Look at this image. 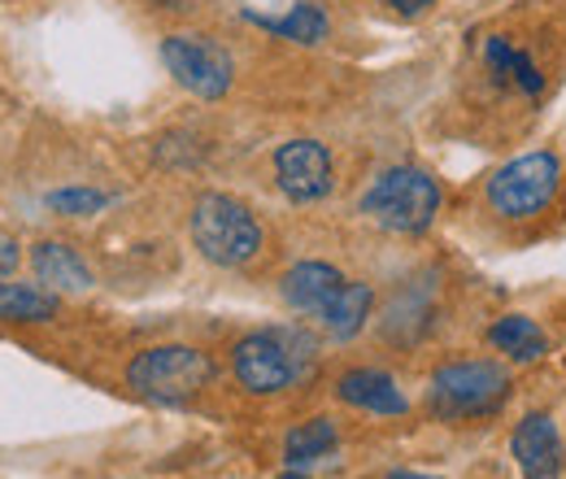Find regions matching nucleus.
<instances>
[{
	"mask_svg": "<svg viewBox=\"0 0 566 479\" xmlns=\"http://www.w3.org/2000/svg\"><path fill=\"white\" fill-rule=\"evenodd\" d=\"M370 301H375V292H370V283H349L345 279V288L318 310V323H323V332L332 336V341H349L361 332V323L370 319Z\"/></svg>",
	"mask_w": 566,
	"mask_h": 479,
	"instance_id": "4468645a",
	"label": "nucleus"
},
{
	"mask_svg": "<svg viewBox=\"0 0 566 479\" xmlns=\"http://www.w3.org/2000/svg\"><path fill=\"white\" fill-rule=\"evenodd\" d=\"M18 262H22L18 240H4V236H0V279H9V274L18 271Z\"/></svg>",
	"mask_w": 566,
	"mask_h": 479,
	"instance_id": "aec40b11",
	"label": "nucleus"
},
{
	"mask_svg": "<svg viewBox=\"0 0 566 479\" xmlns=\"http://www.w3.org/2000/svg\"><path fill=\"white\" fill-rule=\"evenodd\" d=\"M484 62H489L496 83L518 87L523 96H541V92H545V74H541V66H536L518 44H510L505 35H489V40H484Z\"/></svg>",
	"mask_w": 566,
	"mask_h": 479,
	"instance_id": "ddd939ff",
	"label": "nucleus"
},
{
	"mask_svg": "<svg viewBox=\"0 0 566 479\" xmlns=\"http://www.w3.org/2000/svg\"><path fill=\"white\" fill-rule=\"evenodd\" d=\"M244 18H249V22H258L262 31L280 35V40H292V44H323V40H327V31H332L327 13H323L314 0L292 4L283 18H266V13H244Z\"/></svg>",
	"mask_w": 566,
	"mask_h": 479,
	"instance_id": "2eb2a0df",
	"label": "nucleus"
},
{
	"mask_svg": "<svg viewBox=\"0 0 566 479\" xmlns=\"http://www.w3.org/2000/svg\"><path fill=\"white\" fill-rule=\"evenodd\" d=\"M336 397H340L345 406L366 410V414H406L410 410L406 393H401L397 379L384 375V371H349V375H340Z\"/></svg>",
	"mask_w": 566,
	"mask_h": 479,
	"instance_id": "9d476101",
	"label": "nucleus"
},
{
	"mask_svg": "<svg viewBox=\"0 0 566 479\" xmlns=\"http://www.w3.org/2000/svg\"><path fill=\"white\" fill-rule=\"evenodd\" d=\"M31 267L40 274V283H49L53 292H87L92 288V271L87 262L62 240H44L31 249Z\"/></svg>",
	"mask_w": 566,
	"mask_h": 479,
	"instance_id": "f8f14e48",
	"label": "nucleus"
},
{
	"mask_svg": "<svg viewBox=\"0 0 566 479\" xmlns=\"http://www.w3.org/2000/svg\"><path fill=\"white\" fill-rule=\"evenodd\" d=\"M510 454L518 458L523 479H558L566 458L558 423L549 414H527L510 436Z\"/></svg>",
	"mask_w": 566,
	"mask_h": 479,
	"instance_id": "1a4fd4ad",
	"label": "nucleus"
},
{
	"mask_svg": "<svg viewBox=\"0 0 566 479\" xmlns=\"http://www.w3.org/2000/svg\"><path fill=\"white\" fill-rule=\"evenodd\" d=\"M314 362V341L305 332H292V327H266V332H253L235 344L231 353V366H235V379L240 388L258 393V397H271L292 388Z\"/></svg>",
	"mask_w": 566,
	"mask_h": 479,
	"instance_id": "f257e3e1",
	"label": "nucleus"
},
{
	"mask_svg": "<svg viewBox=\"0 0 566 479\" xmlns=\"http://www.w3.org/2000/svg\"><path fill=\"white\" fill-rule=\"evenodd\" d=\"M192 240L213 267H244L262 253V227L253 209L227 192H206L192 206Z\"/></svg>",
	"mask_w": 566,
	"mask_h": 479,
	"instance_id": "7ed1b4c3",
	"label": "nucleus"
},
{
	"mask_svg": "<svg viewBox=\"0 0 566 479\" xmlns=\"http://www.w3.org/2000/svg\"><path fill=\"white\" fill-rule=\"evenodd\" d=\"M340 288H345V274L327 267V262H301V267L283 274V301L301 314H314V319Z\"/></svg>",
	"mask_w": 566,
	"mask_h": 479,
	"instance_id": "9b49d317",
	"label": "nucleus"
},
{
	"mask_svg": "<svg viewBox=\"0 0 566 479\" xmlns=\"http://www.w3.org/2000/svg\"><path fill=\"white\" fill-rule=\"evenodd\" d=\"M510 393V371L496 362H453L431 375V406L444 418L493 414Z\"/></svg>",
	"mask_w": 566,
	"mask_h": 479,
	"instance_id": "423d86ee",
	"label": "nucleus"
},
{
	"mask_svg": "<svg viewBox=\"0 0 566 479\" xmlns=\"http://www.w3.org/2000/svg\"><path fill=\"white\" fill-rule=\"evenodd\" d=\"M361 214L384 231L419 236L440 214V184L419 166H392L361 192Z\"/></svg>",
	"mask_w": 566,
	"mask_h": 479,
	"instance_id": "f03ea898",
	"label": "nucleus"
},
{
	"mask_svg": "<svg viewBox=\"0 0 566 479\" xmlns=\"http://www.w3.org/2000/svg\"><path fill=\"white\" fill-rule=\"evenodd\" d=\"M280 479H305V476H280Z\"/></svg>",
	"mask_w": 566,
	"mask_h": 479,
	"instance_id": "5701e85b",
	"label": "nucleus"
},
{
	"mask_svg": "<svg viewBox=\"0 0 566 479\" xmlns=\"http://www.w3.org/2000/svg\"><path fill=\"white\" fill-rule=\"evenodd\" d=\"M563 192V157L541 148L523 153L489 179V209L505 222H527L558 201Z\"/></svg>",
	"mask_w": 566,
	"mask_h": 479,
	"instance_id": "20e7f679",
	"label": "nucleus"
},
{
	"mask_svg": "<svg viewBox=\"0 0 566 479\" xmlns=\"http://www.w3.org/2000/svg\"><path fill=\"white\" fill-rule=\"evenodd\" d=\"M388 479H427V476H415V471H392Z\"/></svg>",
	"mask_w": 566,
	"mask_h": 479,
	"instance_id": "4be33fe9",
	"label": "nucleus"
},
{
	"mask_svg": "<svg viewBox=\"0 0 566 479\" xmlns=\"http://www.w3.org/2000/svg\"><path fill=\"white\" fill-rule=\"evenodd\" d=\"M392 13H401V18H419V13H427L436 0H384Z\"/></svg>",
	"mask_w": 566,
	"mask_h": 479,
	"instance_id": "412c9836",
	"label": "nucleus"
},
{
	"mask_svg": "<svg viewBox=\"0 0 566 479\" xmlns=\"http://www.w3.org/2000/svg\"><path fill=\"white\" fill-rule=\"evenodd\" d=\"M489 341L501 348V353H510L514 362H536V357H545V332L532 323V319H523V314H505V319H496L493 332H489Z\"/></svg>",
	"mask_w": 566,
	"mask_h": 479,
	"instance_id": "f3484780",
	"label": "nucleus"
},
{
	"mask_svg": "<svg viewBox=\"0 0 566 479\" xmlns=\"http://www.w3.org/2000/svg\"><path fill=\"white\" fill-rule=\"evenodd\" d=\"M213 379V362L192 348V344H157L132 357L127 366V384L140 393L144 402H161V406H179L192 402L206 384Z\"/></svg>",
	"mask_w": 566,
	"mask_h": 479,
	"instance_id": "39448f33",
	"label": "nucleus"
},
{
	"mask_svg": "<svg viewBox=\"0 0 566 479\" xmlns=\"http://www.w3.org/2000/svg\"><path fill=\"white\" fill-rule=\"evenodd\" d=\"M44 201H49L53 214H66V218H92V214H101V209L109 206V197L96 192V188H57Z\"/></svg>",
	"mask_w": 566,
	"mask_h": 479,
	"instance_id": "6ab92c4d",
	"label": "nucleus"
},
{
	"mask_svg": "<svg viewBox=\"0 0 566 479\" xmlns=\"http://www.w3.org/2000/svg\"><path fill=\"white\" fill-rule=\"evenodd\" d=\"M275 179H280L287 201H301V206L323 201L332 192V184H336L332 179V153H327V144H318V139H287V144H280V153H275Z\"/></svg>",
	"mask_w": 566,
	"mask_h": 479,
	"instance_id": "6e6552de",
	"label": "nucleus"
},
{
	"mask_svg": "<svg viewBox=\"0 0 566 479\" xmlns=\"http://www.w3.org/2000/svg\"><path fill=\"white\" fill-rule=\"evenodd\" d=\"M332 449H336V423H332V418H310V423L292 427L287 440H283V458H287L292 467L318 462V458H327Z\"/></svg>",
	"mask_w": 566,
	"mask_h": 479,
	"instance_id": "a211bd4d",
	"label": "nucleus"
},
{
	"mask_svg": "<svg viewBox=\"0 0 566 479\" xmlns=\"http://www.w3.org/2000/svg\"><path fill=\"white\" fill-rule=\"evenodd\" d=\"M57 314V296L31 283H0V323H49Z\"/></svg>",
	"mask_w": 566,
	"mask_h": 479,
	"instance_id": "dca6fc26",
	"label": "nucleus"
},
{
	"mask_svg": "<svg viewBox=\"0 0 566 479\" xmlns=\"http://www.w3.org/2000/svg\"><path fill=\"white\" fill-rule=\"evenodd\" d=\"M161 62L175 74L179 87H188V92L201 96V101H222V96L231 92V79H235L231 53H227L218 40L192 35V31L166 35V40H161Z\"/></svg>",
	"mask_w": 566,
	"mask_h": 479,
	"instance_id": "0eeeda50",
	"label": "nucleus"
}]
</instances>
